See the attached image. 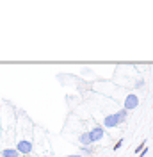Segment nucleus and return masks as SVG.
<instances>
[{"instance_id": "nucleus-9", "label": "nucleus", "mask_w": 153, "mask_h": 157, "mask_svg": "<svg viewBox=\"0 0 153 157\" xmlns=\"http://www.w3.org/2000/svg\"><path fill=\"white\" fill-rule=\"evenodd\" d=\"M121 145H123V139H119V141H118V143L114 145V150H118V148H121Z\"/></svg>"}, {"instance_id": "nucleus-12", "label": "nucleus", "mask_w": 153, "mask_h": 157, "mask_svg": "<svg viewBox=\"0 0 153 157\" xmlns=\"http://www.w3.org/2000/svg\"><path fill=\"white\" fill-rule=\"evenodd\" d=\"M39 157H50V155H39Z\"/></svg>"}, {"instance_id": "nucleus-2", "label": "nucleus", "mask_w": 153, "mask_h": 157, "mask_svg": "<svg viewBox=\"0 0 153 157\" xmlns=\"http://www.w3.org/2000/svg\"><path fill=\"white\" fill-rule=\"evenodd\" d=\"M87 132H89V137H91L93 143H100V141L105 139V128L102 127V125H95V127H91V130H87Z\"/></svg>"}, {"instance_id": "nucleus-10", "label": "nucleus", "mask_w": 153, "mask_h": 157, "mask_svg": "<svg viewBox=\"0 0 153 157\" xmlns=\"http://www.w3.org/2000/svg\"><path fill=\"white\" fill-rule=\"evenodd\" d=\"M146 154H148V147H144V150H143V152H141V154H139L137 157H144Z\"/></svg>"}, {"instance_id": "nucleus-8", "label": "nucleus", "mask_w": 153, "mask_h": 157, "mask_svg": "<svg viewBox=\"0 0 153 157\" xmlns=\"http://www.w3.org/2000/svg\"><path fill=\"white\" fill-rule=\"evenodd\" d=\"M144 147H146V143H144V141H143V143H141V145H139V147L135 148V154H137V155H139V154H141V152H143V150H144Z\"/></svg>"}, {"instance_id": "nucleus-1", "label": "nucleus", "mask_w": 153, "mask_h": 157, "mask_svg": "<svg viewBox=\"0 0 153 157\" xmlns=\"http://www.w3.org/2000/svg\"><path fill=\"white\" fill-rule=\"evenodd\" d=\"M16 152L21 155H29L32 152V137H18L16 141Z\"/></svg>"}, {"instance_id": "nucleus-5", "label": "nucleus", "mask_w": 153, "mask_h": 157, "mask_svg": "<svg viewBox=\"0 0 153 157\" xmlns=\"http://www.w3.org/2000/svg\"><path fill=\"white\" fill-rule=\"evenodd\" d=\"M78 143H80L82 147H91V145H93V141H91V137H89V132H87V130H84V132L78 134Z\"/></svg>"}, {"instance_id": "nucleus-4", "label": "nucleus", "mask_w": 153, "mask_h": 157, "mask_svg": "<svg viewBox=\"0 0 153 157\" xmlns=\"http://www.w3.org/2000/svg\"><path fill=\"white\" fill-rule=\"evenodd\" d=\"M118 125H119V123H118V120H116L114 113L105 114V118H103V128H116Z\"/></svg>"}, {"instance_id": "nucleus-11", "label": "nucleus", "mask_w": 153, "mask_h": 157, "mask_svg": "<svg viewBox=\"0 0 153 157\" xmlns=\"http://www.w3.org/2000/svg\"><path fill=\"white\" fill-rule=\"evenodd\" d=\"M66 157H82L80 154H69V155H66Z\"/></svg>"}, {"instance_id": "nucleus-6", "label": "nucleus", "mask_w": 153, "mask_h": 157, "mask_svg": "<svg viewBox=\"0 0 153 157\" xmlns=\"http://www.w3.org/2000/svg\"><path fill=\"white\" fill-rule=\"evenodd\" d=\"M0 155L2 157H20V154L16 152V148H4L0 152Z\"/></svg>"}, {"instance_id": "nucleus-7", "label": "nucleus", "mask_w": 153, "mask_h": 157, "mask_svg": "<svg viewBox=\"0 0 153 157\" xmlns=\"http://www.w3.org/2000/svg\"><path fill=\"white\" fill-rule=\"evenodd\" d=\"M114 116H116V120H118V123H123L125 120H126V116H128V113H126L125 109H121V111H116Z\"/></svg>"}, {"instance_id": "nucleus-3", "label": "nucleus", "mask_w": 153, "mask_h": 157, "mask_svg": "<svg viewBox=\"0 0 153 157\" xmlns=\"http://www.w3.org/2000/svg\"><path fill=\"white\" fill-rule=\"evenodd\" d=\"M137 105H139V97L134 95V93H128V95L125 97V100H123V109L128 113V111H134Z\"/></svg>"}]
</instances>
